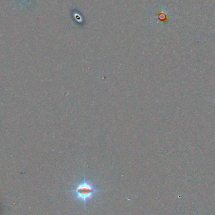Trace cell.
Returning <instances> with one entry per match:
<instances>
[{
  "instance_id": "cell-1",
  "label": "cell",
  "mask_w": 215,
  "mask_h": 215,
  "mask_svg": "<svg viewBox=\"0 0 215 215\" xmlns=\"http://www.w3.org/2000/svg\"><path fill=\"white\" fill-rule=\"evenodd\" d=\"M73 199L86 207L87 203L95 197L96 194L102 192V190L96 188L95 184L86 177L69 191Z\"/></svg>"
}]
</instances>
